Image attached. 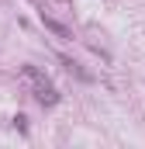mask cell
Returning <instances> with one entry per match:
<instances>
[{
	"mask_svg": "<svg viewBox=\"0 0 145 149\" xmlns=\"http://www.w3.org/2000/svg\"><path fill=\"white\" fill-rule=\"evenodd\" d=\"M21 76L31 83V90H35L38 104H45V108H52V104H59V90L48 83V76L41 73L38 66H21Z\"/></svg>",
	"mask_w": 145,
	"mask_h": 149,
	"instance_id": "1",
	"label": "cell"
},
{
	"mask_svg": "<svg viewBox=\"0 0 145 149\" xmlns=\"http://www.w3.org/2000/svg\"><path fill=\"white\" fill-rule=\"evenodd\" d=\"M41 24H45L48 31H55L59 38H72V31L66 28V24H59V21H52V17H45V14H41Z\"/></svg>",
	"mask_w": 145,
	"mask_h": 149,
	"instance_id": "2",
	"label": "cell"
},
{
	"mask_svg": "<svg viewBox=\"0 0 145 149\" xmlns=\"http://www.w3.org/2000/svg\"><path fill=\"white\" fill-rule=\"evenodd\" d=\"M14 125H17L21 132H28V118H24V114H17V118H14Z\"/></svg>",
	"mask_w": 145,
	"mask_h": 149,
	"instance_id": "3",
	"label": "cell"
}]
</instances>
